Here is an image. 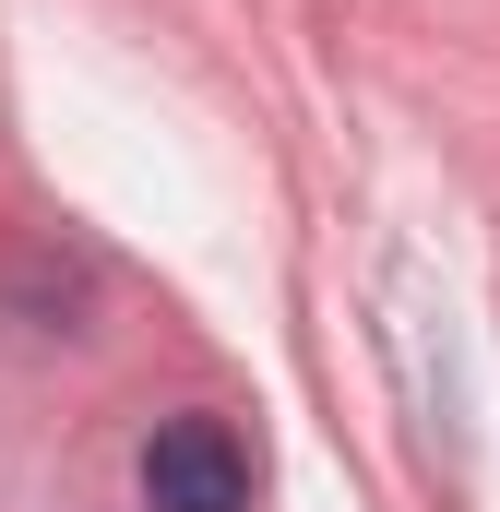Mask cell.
<instances>
[{"mask_svg": "<svg viewBox=\"0 0 500 512\" xmlns=\"http://www.w3.org/2000/svg\"><path fill=\"white\" fill-rule=\"evenodd\" d=\"M143 512H250V453L227 417H167L143 441Z\"/></svg>", "mask_w": 500, "mask_h": 512, "instance_id": "6da1fadb", "label": "cell"}]
</instances>
